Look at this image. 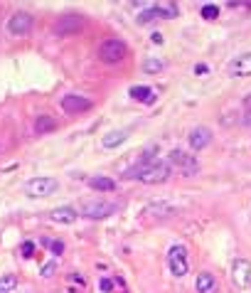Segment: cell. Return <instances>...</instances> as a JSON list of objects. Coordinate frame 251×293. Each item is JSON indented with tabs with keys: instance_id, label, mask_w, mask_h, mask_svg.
Wrapping results in <instances>:
<instances>
[{
	"instance_id": "44dd1931",
	"label": "cell",
	"mask_w": 251,
	"mask_h": 293,
	"mask_svg": "<svg viewBox=\"0 0 251 293\" xmlns=\"http://www.w3.org/2000/svg\"><path fill=\"white\" fill-rule=\"evenodd\" d=\"M42 246H47L55 256H62V254H64V249H67L62 239H42Z\"/></svg>"
},
{
	"instance_id": "ba28073f",
	"label": "cell",
	"mask_w": 251,
	"mask_h": 293,
	"mask_svg": "<svg viewBox=\"0 0 251 293\" xmlns=\"http://www.w3.org/2000/svg\"><path fill=\"white\" fill-rule=\"evenodd\" d=\"M82 30H84V18L77 15V13L62 15V18L57 20V25H55V32H57V35H77V32H82Z\"/></svg>"
},
{
	"instance_id": "7c38bea8",
	"label": "cell",
	"mask_w": 251,
	"mask_h": 293,
	"mask_svg": "<svg viewBox=\"0 0 251 293\" xmlns=\"http://www.w3.org/2000/svg\"><path fill=\"white\" fill-rule=\"evenodd\" d=\"M229 74H231V77H251V52L239 54L236 59H231Z\"/></svg>"
},
{
	"instance_id": "8992f818",
	"label": "cell",
	"mask_w": 251,
	"mask_h": 293,
	"mask_svg": "<svg viewBox=\"0 0 251 293\" xmlns=\"http://www.w3.org/2000/svg\"><path fill=\"white\" fill-rule=\"evenodd\" d=\"M167 264H170V271H172V276H177V278H182V276L190 271L187 251H185V246H182V244H175V246H170Z\"/></svg>"
},
{
	"instance_id": "30bf717a",
	"label": "cell",
	"mask_w": 251,
	"mask_h": 293,
	"mask_svg": "<svg viewBox=\"0 0 251 293\" xmlns=\"http://www.w3.org/2000/svg\"><path fill=\"white\" fill-rule=\"evenodd\" d=\"M170 163H172V165H177L185 175H195V173L199 170L197 158H192V156H190V153H185V151H172V153H170Z\"/></svg>"
},
{
	"instance_id": "277c9868",
	"label": "cell",
	"mask_w": 251,
	"mask_h": 293,
	"mask_svg": "<svg viewBox=\"0 0 251 293\" xmlns=\"http://www.w3.org/2000/svg\"><path fill=\"white\" fill-rule=\"evenodd\" d=\"M126 52H128L126 42H123V40H116V37L104 40L101 47H99V57H101V62H106V64H118V62L126 57Z\"/></svg>"
},
{
	"instance_id": "484cf974",
	"label": "cell",
	"mask_w": 251,
	"mask_h": 293,
	"mask_svg": "<svg viewBox=\"0 0 251 293\" xmlns=\"http://www.w3.org/2000/svg\"><path fill=\"white\" fill-rule=\"evenodd\" d=\"M99 291L101 293H111L113 291V278H101L99 281Z\"/></svg>"
},
{
	"instance_id": "ffe728a7",
	"label": "cell",
	"mask_w": 251,
	"mask_h": 293,
	"mask_svg": "<svg viewBox=\"0 0 251 293\" xmlns=\"http://www.w3.org/2000/svg\"><path fill=\"white\" fill-rule=\"evenodd\" d=\"M131 99H136V101H143V104H153L155 101V96H153V91L148 89V86H131Z\"/></svg>"
},
{
	"instance_id": "2e32d148",
	"label": "cell",
	"mask_w": 251,
	"mask_h": 293,
	"mask_svg": "<svg viewBox=\"0 0 251 293\" xmlns=\"http://www.w3.org/2000/svg\"><path fill=\"white\" fill-rule=\"evenodd\" d=\"M153 13H155V20H170L180 15V8L175 3H153Z\"/></svg>"
},
{
	"instance_id": "e0dca14e",
	"label": "cell",
	"mask_w": 251,
	"mask_h": 293,
	"mask_svg": "<svg viewBox=\"0 0 251 293\" xmlns=\"http://www.w3.org/2000/svg\"><path fill=\"white\" fill-rule=\"evenodd\" d=\"M89 187H91V190H99V192H113V190H118L116 180H111V178H106V175L91 178V180H89Z\"/></svg>"
},
{
	"instance_id": "9a60e30c",
	"label": "cell",
	"mask_w": 251,
	"mask_h": 293,
	"mask_svg": "<svg viewBox=\"0 0 251 293\" xmlns=\"http://www.w3.org/2000/svg\"><path fill=\"white\" fill-rule=\"evenodd\" d=\"M77 210L74 207H57V210H52L50 212V219L52 222H57V224H74L77 222Z\"/></svg>"
},
{
	"instance_id": "603a6c76",
	"label": "cell",
	"mask_w": 251,
	"mask_h": 293,
	"mask_svg": "<svg viewBox=\"0 0 251 293\" xmlns=\"http://www.w3.org/2000/svg\"><path fill=\"white\" fill-rule=\"evenodd\" d=\"M163 67H165V64H163L160 59H155V57H150V59L143 62V72H145V74H158V72H163Z\"/></svg>"
},
{
	"instance_id": "9c48e42d",
	"label": "cell",
	"mask_w": 251,
	"mask_h": 293,
	"mask_svg": "<svg viewBox=\"0 0 251 293\" xmlns=\"http://www.w3.org/2000/svg\"><path fill=\"white\" fill-rule=\"evenodd\" d=\"M59 106H62V111L64 113H84V111H89L94 104L86 99V96H79V94H67V96H62V101H59Z\"/></svg>"
},
{
	"instance_id": "4316f807",
	"label": "cell",
	"mask_w": 251,
	"mask_h": 293,
	"mask_svg": "<svg viewBox=\"0 0 251 293\" xmlns=\"http://www.w3.org/2000/svg\"><path fill=\"white\" fill-rule=\"evenodd\" d=\"M32 254H35V244H32V241H25V244H23V256L30 259Z\"/></svg>"
},
{
	"instance_id": "f1b7e54d",
	"label": "cell",
	"mask_w": 251,
	"mask_h": 293,
	"mask_svg": "<svg viewBox=\"0 0 251 293\" xmlns=\"http://www.w3.org/2000/svg\"><path fill=\"white\" fill-rule=\"evenodd\" d=\"M153 42H155V45H163V35H160V32H153Z\"/></svg>"
},
{
	"instance_id": "cb8c5ba5",
	"label": "cell",
	"mask_w": 251,
	"mask_h": 293,
	"mask_svg": "<svg viewBox=\"0 0 251 293\" xmlns=\"http://www.w3.org/2000/svg\"><path fill=\"white\" fill-rule=\"evenodd\" d=\"M219 15V5H204L202 8V18L204 20H212V18H217Z\"/></svg>"
},
{
	"instance_id": "83f0119b",
	"label": "cell",
	"mask_w": 251,
	"mask_h": 293,
	"mask_svg": "<svg viewBox=\"0 0 251 293\" xmlns=\"http://www.w3.org/2000/svg\"><path fill=\"white\" fill-rule=\"evenodd\" d=\"M69 278H72L74 283H79V286H84V276H77V273H72Z\"/></svg>"
},
{
	"instance_id": "4dcf8cb0",
	"label": "cell",
	"mask_w": 251,
	"mask_h": 293,
	"mask_svg": "<svg viewBox=\"0 0 251 293\" xmlns=\"http://www.w3.org/2000/svg\"><path fill=\"white\" fill-rule=\"evenodd\" d=\"M0 151H3V145H0Z\"/></svg>"
},
{
	"instance_id": "3957f363",
	"label": "cell",
	"mask_w": 251,
	"mask_h": 293,
	"mask_svg": "<svg viewBox=\"0 0 251 293\" xmlns=\"http://www.w3.org/2000/svg\"><path fill=\"white\" fill-rule=\"evenodd\" d=\"M82 217H89V219H106L116 212V205L113 202H104V200H86L79 205L77 210Z\"/></svg>"
},
{
	"instance_id": "d6986e66",
	"label": "cell",
	"mask_w": 251,
	"mask_h": 293,
	"mask_svg": "<svg viewBox=\"0 0 251 293\" xmlns=\"http://www.w3.org/2000/svg\"><path fill=\"white\" fill-rule=\"evenodd\" d=\"M57 128V118H52V116H37V121H35V131L42 135V133H52Z\"/></svg>"
},
{
	"instance_id": "7402d4cb",
	"label": "cell",
	"mask_w": 251,
	"mask_h": 293,
	"mask_svg": "<svg viewBox=\"0 0 251 293\" xmlns=\"http://www.w3.org/2000/svg\"><path fill=\"white\" fill-rule=\"evenodd\" d=\"M13 288H18V276H13V273L0 276V293H8Z\"/></svg>"
},
{
	"instance_id": "8fae6325",
	"label": "cell",
	"mask_w": 251,
	"mask_h": 293,
	"mask_svg": "<svg viewBox=\"0 0 251 293\" xmlns=\"http://www.w3.org/2000/svg\"><path fill=\"white\" fill-rule=\"evenodd\" d=\"M187 143H190L192 151H202V148H207V145L212 143V131H209L207 126H197V128L190 131Z\"/></svg>"
},
{
	"instance_id": "5bb4252c",
	"label": "cell",
	"mask_w": 251,
	"mask_h": 293,
	"mask_svg": "<svg viewBox=\"0 0 251 293\" xmlns=\"http://www.w3.org/2000/svg\"><path fill=\"white\" fill-rule=\"evenodd\" d=\"M217 288H219V281H217L214 273H209V271H202V273L195 278V291H197V293H217Z\"/></svg>"
},
{
	"instance_id": "52a82bcc",
	"label": "cell",
	"mask_w": 251,
	"mask_h": 293,
	"mask_svg": "<svg viewBox=\"0 0 251 293\" xmlns=\"http://www.w3.org/2000/svg\"><path fill=\"white\" fill-rule=\"evenodd\" d=\"M231 281L239 291L251 286V261L249 259H236L231 266Z\"/></svg>"
},
{
	"instance_id": "7a4b0ae2",
	"label": "cell",
	"mask_w": 251,
	"mask_h": 293,
	"mask_svg": "<svg viewBox=\"0 0 251 293\" xmlns=\"http://www.w3.org/2000/svg\"><path fill=\"white\" fill-rule=\"evenodd\" d=\"M57 187H59V183L55 178H32L25 183L23 192L32 200H42V197H50L52 192H57Z\"/></svg>"
},
{
	"instance_id": "4fadbf2b",
	"label": "cell",
	"mask_w": 251,
	"mask_h": 293,
	"mask_svg": "<svg viewBox=\"0 0 251 293\" xmlns=\"http://www.w3.org/2000/svg\"><path fill=\"white\" fill-rule=\"evenodd\" d=\"M175 210L170 207V205H165V202H150L143 212H140V217L143 219H163V217H170Z\"/></svg>"
},
{
	"instance_id": "d4e9b609",
	"label": "cell",
	"mask_w": 251,
	"mask_h": 293,
	"mask_svg": "<svg viewBox=\"0 0 251 293\" xmlns=\"http://www.w3.org/2000/svg\"><path fill=\"white\" fill-rule=\"evenodd\" d=\"M55 271H57V261H47V264L40 268L42 278H50V276H55Z\"/></svg>"
},
{
	"instance_id": "5b68a950",
	"label": "cell",
	"mask_w": 251,
	"mask_h": 293,
	"mask_svg": "<svg viewBox=\"0 0 251 293\" xmlns=\"http://www.w3.org/2000/svg\"><path fill=\"white\" fill-rule=\"evenodd\" d=\"M32 25H35L32 15L25 13V10H18V13H13L10 20H8V32H10L13 37H25V35H30Z\"/></svg>"
},
{
	"instance_id": "6da1fadb",
	"label": "cell",
	"mask_w": 251,
	"mask_h": 293,
	"mask_svg": "<svg viewBox=\"0 0 251 293\" xmlns=\"http://www.w3.org/2000/svg\"><path fill=\"white\" fill-rule=\"evenodd\" d=\"M126 178H136L145 185H155V183H165L170 178V165L163 163V160H150V163H138L133 170H126L123 173Z\"/></svg>"
},
{
	"instance_id": "f546056e",
	"label": "cell",
	"mask_w": 251,
	"mask_h": 293,
	"mask_svg": "<svg viewBox=\"0 0 251 293\" xmlns=\"http://www.w3.org/2000/svg\"><path fill=\"white\" fill-rule=\"evenodd\" d=\"M195 74H207V67H204V64H197V67H195Z\"/></svg>"
},
{
	"instance_id": "ac0fdd59",
	"label": "cell",
	"mask_w": 251,
	"mask_h": 293,
	"mask_svg": "<svg viewBox=\"0 0 251 293\" xmlns=\"http://www.w3.org/2000/svg\"><path fill=\"white\" fill-rule=\"evenodd\" d=\"M126 138H128V131H111V133H106V135H104L101 145L111 151V148H118V145H121Z\"/></svg>"
}]
</instances>
